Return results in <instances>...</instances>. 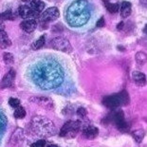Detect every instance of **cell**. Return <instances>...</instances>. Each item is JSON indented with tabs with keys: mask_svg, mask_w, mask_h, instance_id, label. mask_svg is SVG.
<instances>
[{
	"mask_svg": "<svg viewBox=\"0 0 147 147\" xmlns=\"http://www.w3.org/2000/svg\"><path fill=\"white\" fill-rule=\"evenodd\" d=\"M11 45V39L9 38L7 32L5 30L0 32V48L1 49H7Z\"/></svg>",
	"mask_w": 147,
	"mask_h": 147,
	"instance_id": "obj_14",
	"label": "cell"
},
{
	"mask_svg": "<svg viewBox=\"0 0 147 147\" xmlns=\"http://www.w3.org/2000/svg\"><path fill=\"white\" fill-rule=\"evenodd\" d=\"M20 28L24 32H26L28 33H30L35 30L37 28V22L35 19H28V20H24L22 23L20 24Z\"/></svg>",
	"mask_w": 147,
	"mask_h": 147,
	"instance_id": "obj_10",
	"label": "cell"
},
{
	"mask_svg": "<svg viewBox=\"0 0 147 147\" xmlns=\"http://www.w3.org/2000/svg\"><path fill=\"white\" fill-rule=\"evenodd\" d=\"M105 8L109 12L111 13H116L120 10V5L118 3H109V2H105Z\"/></svg>",
	"mask_w": 147,
	"mask_h": 147,
	"instance_id": "obj_17",
	"label": "cell"
},
{
	"mask_svg": "<svg viewBox=\"0 0 147 147\" xmlns=\"http://www.w3.org/2000/svg\"><path fill=\"white\" fill-rule=\"evenodd\" d=\"M46 146V140H40L38 142L32 143L30 147H45Z\"/></svg>",
	"mask_w": 147,
	"mask_h": 147,
	"instance_id": "obj_26",
	"label": "cell"
},
{
	"mask_svg": "<svg viewBox=\"0 0 147 147\" xmlns=\"http://www.w3.org/2000/svg\"><path fill=\"white\" fill-rule=\"evenodd\" d=\"M77 115L79 116V117H81V118H84V117H86V115H87V111H86V108H84V107H80V108H78V109H77Z\"/></svg>",
	"mask_w": 147,
	"mask_h": 147,
	"instance_id": "obj_25",
	"label": "cell"
},
{
	"mask_svg": "<svg viewBox=\"0 0 147 147\" xmlns=\"http://www.w3.org/2000/svg\"><path fill=\"white\" fill-rule=\"evenodd\" d=\"M47 147H59V146H57V145H54V144H49V145H48Z\"/></svg>",
	"mask_w": 147,
	"mask_h": 147,
	"instance_id": "obj_30",
	"label": "cell"
},
{
	"mask_svg": "<svg viewBox=\"0 0 147 147\" xmlns=\"http://www.w3.org/2000/svg\"><path fill=\"white\" fill-rule=\"evenodd\" d=\"M30 7H32L33 11H35L40 13V12L44 11L46 5L41 0H32V2H30Z\"/></svg>",
	"mask_w": 147,
	"mask_h": 147,
	"instance_id": "obj_16",
	"label": "cell"
},
{
	"mask_svg": "<svg viewBox=\"0 0 147 147\" xmlns=\"http://www.w3.org/2000/svg\"><path fill=\"white\" fill-rule=\"evenodd\" d=\"M123 27H124V23L123 22H120L118 25H117V29L119 30H121L123 29Z\"/></svg>",
	"mask_w": 147,
	"mask_h": 147,
	"instance_id": "obj_28",
	"label": "cell"
},
{
	"mask_svg": "<svg viewBox=\"0 0 147 147\" xmlns=\"http://www.w3.org/2000/svg\"><path fill=\"white\" fill-rule=\"evenodd\" d=\"M65 18L71 27H82L88 22L90 18V8L84 0H78L67 8Z\"/></svg>",
	"mask_w": 147,
	"mask_h": 147,
	"instance_id": "obj_2",
	"label": "cell"
},
{
	"mask_svg": "<svg viewBox=\"0 0 147 147\" xmlns=\"http://www.w3.org/2000/svg\"><path fill=\"white\" fill-rule=\"evenodd\" d=\"M22 1H24V2H28L29 0H22Z\"/></svg>",
	"mask_w": 147,
	"mask_h": 147,
	"instance_id": "obj_32",
	"label": "cell"
},
{
	"mask_svg": "<svg viewBox=\"0 0 147 147\" xmlns=\"http://www.w3.org/2000/svg\"><path fill=\"white\" fill-rule=\"evenodd\" d=\"M104 2H109V0H102Z\"/></svg>",
	"mask_w": 147,
	"mask_h": 147,
	"instance_id": "obj_31",
	"label": "cell"
},
{
	"mask_svg": "<svg viewBox=\"0 0 147 147\" xmlns=\"http://www.w3.org/2000/svg\"><path fill=\"white\" fill-rule=\"evenodd\" d=\"M84 136L88 140H94L98 136L99 129L96 126H87L83 130Z\"/></svg>",
	"mask_w": 147,
	"mask_h": 147,
	"instance_id": "obj_12",
	"label": "cell"
},
{
	"mask_svg": "<svg viewBox=\"0 0 147 147\" xmlns=\"http://www.w3.org/2000/svg\"><path fill=\"white\" fill-rule=\"evenodd\" d=\"M9 105L11 107L17 108L18 106H20V100H18L16 98H10V100H9Z\"/></svg>",
	"mask_w": 147,
	"mask_h": 147,
	"instance_id": "obj_24",
	"label": "cell"
},
{
	"mask_svg": "<svg viewBox=\"0 0 147 147\" xmlns=\"http://www.w3.org/2000/svg\"><path fill=\"white\" fill-rule=\"evenodd\" d=\"M3 60L8 65L12 64L13 63V55L10 52H5L4 54H3Z\"/></svg>",
	"mask_w": 147,
	"mask_h": 147,
	"instance_id": "obj_23",
	"label": "cell"
},
{
	"mask_svg": "<svg viewBox=\"0 0 147 147\" xmlns=\"http://www.w3.org/2000/svg\"><path fill=\"white\" fill-rule=\"evenodd\" d=\"M14 117L16 119H24L26 117V110L22 106H18L17 108H15L14 111Z\"/></svg>",
	"mask_w": 147,
	"mask_h": 147,
	"instance_id": "obj_20",
	"label": "cell"
},
{
	"mask_svg": "<svg viewBox=\"0 0 147 147\" xmlns=\"http://www.w3.org/2000/svg\"><path fill=\"white\" fill-rule=\"evenodd\" d=\"M51 46L56 51H60L63 52H67V53L71 52L73 49L69 41H68L67 38H64V37H61V36L53 38L51 41Z\"/></svg>",
	"mask_w": 147,
	"mask_h": 147,
	"instance_id": "obj_5",
	"label": "cell"
},
{
	"mask_svg": "<svg viewBox=\"0 0 147 147\" xmlns=\"http://www.w3.org/2000/svg\"><path fill=\"white\" fill-rule=\"evenodd\" d=\"M80 121H69L67 123H65L64 124V126L61 128L60 133L59 135L60 137H68V138H72L77 135V133L80 130Z\"/></svg>",
	"mask_w": 147,
	"mask_h": 147,
	"instance_id": "obj_4",
	"label": "cell"
},
{
	"mask_svg": "<svg viewBox=\"0 0 147 147\" xmlns=\"http://www.w3.org/2000/svg\"><path fill=\"white\" fill-rule=\"evenodd\" d=\"M33 81L40 87L46 89L58 86L63 81V71L57 63L52 61H41L34 65Z\"/></svg>",
	"mask_w": 147,
	"mask_h": 147,
	"instance_id": "obj_1",
	"label": "cell"
},
{
	"mask_svg": "<svg viewBox=\"0 0 147 147\" xmlns=\"http://www.w3.org/2000/svg\"><path fill=\"white\" fill-rule=\"evenodd\" d=\"M15 14L11 10L6 11L3 13H0V20H15Z\"/></svg>",
	"mask_w": 147,
	"mask_h": 147,
	"instance_id": "obj_18",
	"label": "cell"
},
{
	"mask_svg": "<svg viewBox=\"0 0 147 147\" xmlns=\"http://www.w3.org/2000/svg\"><path fill=\"white\" fill-rule=\"evenodd\" d=\"M133 81L139 86H144L146 84V76L144 73L140 72V71H134L132 74Z\"/></svg>",
	"mask_w": 147,
	"mask_h": 147,
	"instance_id": "obj_13",
	"label": "cell"
},
{
	"mask_svg": "<svg viewBox=\"0 0 147 147\" xmlns=\"http://www.w3.org/2000/svg\"><path fill=\"white\" fill-rule=\"evenodd\" d=\"M113 120H114L115 124L118 127V129H120L121 131H123V132H125L126 130H128V127L129 126H128L127 123L125 121V120H124V114L121 110L117 111L113 115Z\"/></svg>",
	"mask_w": 147,
	"mask_h": 147,
	"instance_id": "obj_7",
	"label": "cell"
},
{
	"mask_svg": "<svg viewBox=\"0 0 147 147\" xmlns=\"http://www.w3.org/2000/svg\"><path fill=\"white\" fill-rule=\"evenodd\" d=\"M131 11H132V6L131 3L128 1H123L121 4V15L123 18H127L131 14Z\"/></svg>",
	"mask_w": 147,
	"mask_h": 147,
	"instance_id": "obj_15",
	"label": "cell"
},
{
	"mask_svg": "<svg viewBox=\"0 0 147 147\" xmlns=\"http://www.w3.org/2000/svg\"><path fill=\"white\" fill-rule=\"evenodd\" d=\"M130 99L129 95H128L127 91L123 90L118 94L111 95V96H106L105 98L102 100L104 105L108 108L114 109V108H119L121 106L127 105L129 104Z\"/></svg>",
	"mask_w": 147,
	"mask_h": 147,
	"instance_id": "obj_3",
	"label": "cell"
},
{
	"mask_svg": "<svg viewBox=\"0 0 147 147\" xmlns=\"http://www.w3.org/2000/svg\"><path fill=\"white\" fill-rule=\"evenodd\" d=\"M136 61L139 65H144L146 63V54L142 51L138 52L136 54Z\"/></svg>",
	"mask_w": 147,
	"mask_h": 147,
	"instance_id": "obj_21",
	"label": "cell"
},
{
	"mask_svg": "<svg viewBox=\"0 0 147 147\" xmlns=\"http://www.w3.org/2000/svg\"><path fill=\"white\" fill-rule=\"evenodd\" d=\"M18 13L24 19H26V18H35L39 16V12L33 11L30 7H28V6L25 5L20 6L18 8Z\"/></svg>",
	"mask_w": 147,
	"mask_h": 147,
	"instance_id": "obj_8",
	"label": "cell"
},
{
	"mask_svg": "<svg viewBox=\"0 0 147 147\" xmlns=\"http://www.w3.org/2000/svg\"><path fill=\"white\" fill-rule=\"evenodd\" d=\"M3 30H5V26L3 24H0V32H3Z\"/></svg>",
	"mask_w": 147,
	"mask_h": 147,
	"instance_id": "obj_29",
	"label": "cell"
},
{
	"mask_svg": "<svg viewBox=\"0 0 147 147\" xmlns=\"http://www.w3.org/2000/svg\"><path fill=\"white\" fill-rule=\"evenodd\" d=\"M105 24V18L104 17H101L100 19L98 20V22H97V27L98 28H102L104 27Z\"/></svg>",
	"mask_w": 147,
	"mask_h": 147,
	"instance_id": "obj_27",
	"label": "cell"
},
{
	"mask_svg": "<svg viewBox=\"0 0 147 147\" xmlns=\"http://www.w3.org/2000/svg\"><path fill=\"white\" fill-rule=\"evenodd\" d=\"M133 137H134V139L136 140L137 142H140L142 140L143 137H144V131L142 129L137 130L133 133Z\"/></svg>",
	"mask_w": 147,
	"mask_h": 147,
	"instance_id": "obj_22",
	"label": "cell"
},
{
	"mask_svg": "<svg viewBox=\"0 0 147 147\" xmlns=\"http://www.w3.org/2000/svg\"><path fill=\"white\" fill-rule=\"evenodd\" d=\"M30 101L35 102L41 107H44L46 109H52L53 108V102L51 99L48 97H33L30 99Z\"/></svg>",
	"mask_w": 147,
	"mask_h": 147,
	"instance_id": "obj_9",
	"label": "cell"
},
{
	"mask_svg": "<svg viewBox=\"0 0 147 147\" xmlns=\"http://www.w3.org/2000/svg\"><path fill=\"white\" fill-rule=\"evenodd\" d=\"M15 78V72L13 69H10V71L3 77V79L1 81V86L2 88H6V87H9L11 86V84L13 83V80Z\"/></svg>",
	"mask_w": 147,
	"mask_h": 147,
	"instance_id": "obj_11",
	"label": "cell"
},
{
	"mask_svg": "<svg viewBox=\"0 0 147 147\" xmlns=\"http://www.w3.org/2000/svg\"><path fill=\"white\" fill-rule=\"evenodd\" d=\"M45 42H46V36L45 35L40 36L39 38L32 44V49H41L42 47L45 45Z\"/></svg>",
	"mask_w": 147,
	"mask_h": 147,
	"instance_id": "obj_19",
	"label": "cell"
},
{
	"mask_svg": "<svg viewBox=\"0 0 147 147\" xmlns=\"http://www.w3.org/2000/svg\"><path fill=\"white\" fill-rule=\"evenodd\" d=\"M60 15V11H59L58 8L51 7L49 8L41 14V22H45V23H49V22L55 21Z\"/></svg>",
	"mask_w": 147,
	"mask_h": 147,
	"instance_id": "obj_6",
	"label": "cell"
}]
</instances>
